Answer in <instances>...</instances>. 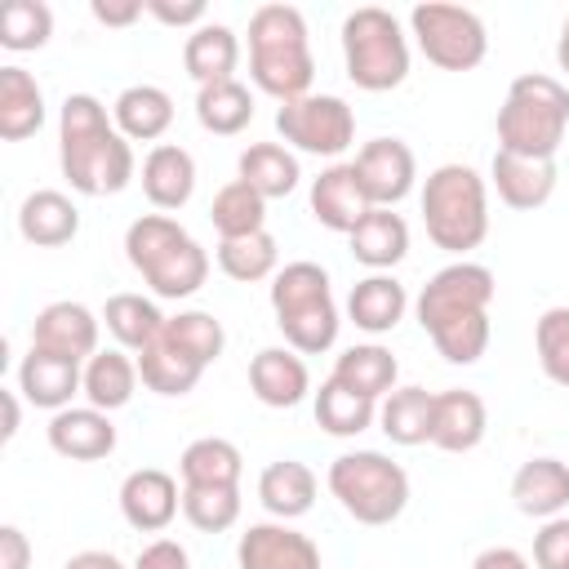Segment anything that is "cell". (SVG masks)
I'll use <instances>...</instances> for the list:
<instances>
[{"label":"cell","instance_id":"6da1fadb","mask_svg":"<svg viewBox=\"0 0 569 569\" xmlns=\"http://www.w3.org/2000/svg\"><path fill=\"white\" fill-rule=\"evenodd\" d=\"M489 302H493V271L480 262H449L440 267L413 311L422 333L436 342V351L449 365H476L489 347Z\"/></svg>","mask_w":569,"mask_h":569},{"label":"cell","instance_id":"7a4b0ae2","mask_svg":"<svg viewBox=\"0 0 569 569\" xmlns=\"http://www.w3.org/2000/svg\"><path fill=\"white\" fill-rule=\"evenodd\" d=\"M62 178L80 196H116L133 178V147L93 93H67L58 111Z\"/></svg>","mask_w":569,"mask_h":569},{"label":"cell","instance_id":"3957f363","mask_svg":"<svg viewBox=\"0 0 569 569\" xmlns=\"http://www.w3.org/2000/svg\"><path fill=\"white\" fill-rule=\"evenodd\" d=\"M249 76L276 102L307 98L316 58L307 40V18L293 4H258L249 18Z\"/></svg>","mask_w":569,"mask_h":569},{"label":"cell","instance_id":"277c9868","mask_svg":"<svg viewBox=\"0 0 569 569\" xmlns=\"http://www.w3.org/2000/svg\"><path fill=\"white\" fill-rule=\"evenodd\" d=\"M129 267L151 284L156 298H191L209 280V253L169 213H142L124 231Z\"/></svg>","mask_w":569,"mask_h":569},{"label":"cell","instance_id":"5b68a950","mask_svg":"<svg viewBox=\"0 0 569 569\" xmlns=\"http://www.w3.org/2000/svg\"><path fill=\"white\" fill-rule=\"evenodd\" d=\"M565 129H569V89L542 71L516 76L507 102L498 107V151L556 160Z\"/></svg>","mask_w":569,"mask_h":569},{"label":"cell","instance_id":"8992f818","mask_svg":"<svg viewBox=\"0 0 569 569\" xmlns=\"http://www.w3.org/2000/svg\"><path fill=\"white\" fill-rule=\"evenodd\" d=\"M271 311L284 342L298 356H320L338 342V307L329 289V271L320 262H284L271 276Z\"/></svg>","mask_w":569,"mask_h":569},{"label":"cell","instance_id":"52a82bcc","mask_svg":"<svg viewBox=\"0 0 569 569\" xmlns=\"http://www.w3.org/2000/svg\"><path fill=\"white\" fill-rule=\"evenodd\" d=\"M422 222L436 249L471 253L489 236V196L485 178L471 164H440L422 182Z\"/></svg>","mask_w":569,"mask_h":569},{"label":"cell","instance_id":"ba28073f","mask_svg":"<svg viewBox=\"0 0 569 569\" xmlns=\"http://www.w3.org/2000/svg\"><path fill=\"white\" fill-rule=\"evenodd\" d=\"M329 493L360 525H391L409 507V476L378 449L338 453L329 462Z\"/></svg>","mask_w":569,"mask_h":569},{"label":"cell","instance_id":"9c48e42d","mask_svg":"<svg viewBox=\"0 0 569 569\" xmlns=\"http://www.w3.org/2000/svg\"><path fill=\"white\" fill-rule=\"evenodd\" d=\"M342 62L356 89L365 93H387L396 84H405L409 76V40L396 22V13L365 4L351 9L342 22Z\"/></svg>","mask_w":569,"mask_h":569},{"label":"cell","instance_id":"30bf717a","mask_svg":"<svg viewBox=\"0 0 569 569\" xmlns=\"http://www.w3.org/2000/svg\"><path fill=\"white\" fill-rule=\"evenodd\" d=\"M409 31H413L422 58L431 67H440V71H471L489 53L485 22L471 9H462V4H436V0L413 4Z\"/></svg>","mask_w":569,"mask_h":569},{"label":"cell","instance_id":"8fae6325","mask_svg":"<svg viewBox=\"0 0 569 569\" xmlns=\"http://www.w3.org/2000/svg\"><path fill=\"white\" fill-rule=\"evenodd\" d=\"M276 129L289 147L307 156H342L356 142V111L338 93H307V98L280 102Z\"/></svg>","mask_w":569,"mask_h":569},{"label":"cell","instance_id":"7c38bea8","mask_svg":"<svg viewBox=\"0 0 569 569\" xmlns=\"http://www.w3.org/2000/svg\"><path fill=\"white\" fill-rule=\"evenodd\" d=\"M351 169H356L360 191L369 196L373 209H396L413 191V178H418V160H413L409 142H400V138H373V142H365L356 151Z\"/></svg>","mask_w":569,"mask_h":569},{"label":"cell","instance_id":"4fadbf2b","mask_svg":"<svg viewBox=\"0 0 569 569\" xmlns=\"http://www.w3.org/2000/svg\"><path fill=\"white\" fill-rule=\"evenodd\" d=\"M31 347L84 365L89 356H98V316L71 298L49 302L31 325Z\"/></svg>","mask_w":569,"mask_h":569},{"label":"cell","instance_id":"5bb4252c","mask_svg":"<svg viewBox=\"0 0 569 569\" xmlns=\"http://www.w3.org/2000/svg\"><path fill=\"white\" fill-rule=\"evenodd\" d=\"M240 569H320V547L284 520H262L240 533Z\"/></svg>","mask_w":569,"mask_h":569},{"label":"cell","instance_id":"9a60e30c","mask_svg":"<svg viewBox=\"0 0 569 569\" xmlns=\"http://www.w3.org/2000/svg\"><path fill=\"white\" fill-rule=\"evenodd\" d=\"M178 507H182V489H178V480H173L169 471H160V467H138V471H129L124 485H120V511H124V520H129L133 529H142V533L169 529V520L178 516Z\"/></svg>","mask_w":569,"mask_h":569},{"label":"cell","instance_id":"2e32d148","mask_svg":"<svg viewBox=\"0 0 569 569\" xmlns=\"http://www.w3.org/2000/svg\"><path fill=\"white\" fill-rule=\"evenodd\" d=\"M249 391L267 405V409H293L307 391H311V373L307 360L293 347H262L249 360Z\"/></svg>","mask_w":569,"mask_h":569},{"label":"cell","instance_id":"e0dca14e","mask_svg":"<svg viewBox=\"0 0 569 569\" xmlns=\"http://www.w3.org/2000/svg\"><path fill=\"white\" fill-rule=\"evenodd\" d=\"M49 449L71 458V462H98L116 449V427H111V413L84 405V409H58L49 418Z\"/></svg>","mask_w":569,"mask_h":569},{"label":"cell","instance_id":"ac0fdd59","mask_svg":"<svg viewBox=\"0 0 569 569\" xmlns=\"http://www.w3.org/2000/svg\"><path fill=\"white\" fill-rule=\"evenodd\" d=\"M485 427H489V413H485V400L476 391H467V387L436 391V413H431V445L436 449L471 453L485 440Z\"/></svg>","mask_w":569,"mask_h":569},{"label":"cell","instance_id":"d6986e66","mask_svg":"<svg viewBox=\"0 0 569 569\" xmlns=\"http://www.w3.org/2000/svg\"><path fill=\"white\" fill-rule=\"evenodd\" d=\"M18 391L36 405V409H71V396L84 391V369L76 360L49 356V351H27L18 365Z\"/></svg>","mask_w":569,"mask_h":569},{"label":"cell","instance_id":"ffe728a7","mask_svg":"<svg viewBox=\"0 0 569 569\" xmlns=\"http://www.w3.org/2000/svg\"><path fill=\"white\" fill-rule=\"evenodd\" d=\"M489 178L498 187V200L507 209H538L551 200L556 191V160H533V156H511V151H493Z\"/></svg>","mask_w":569,"mask_h":569},{"label":"cell","instance_id":"44dd1931","mask_svg":"<svg viewBox=\"0 0 569 569\" xmlns=\"http://www.w3.org/2000/svg\"><path fill=\"white\" fill-rule=\"evenodd\" d=\"M369 209H373V204H369V196L360 191V178H356L351 164H329V169L311 182V213H316V222L329 227V231L351 236L356 222H360Z\"/></svg>","mask_w":569,"mask_h":569},{"label":"cell","instance_id":"7402d4cb","mask_svg":"<svg viewBox=\"0 0 569 569\" xmlns=\"http://www.w3.org/2000/svg\"><path fill=\"white\" fill-rule=\"evenodd\" d=\"M511 498L520 516L551 520L569 507V462L560 458H529L511 476Z\"/></svg>","mask_w":569,"mask_h":569},{"label":"cell","instance_id":"603a6c76","mask_svg":"<svg viewBox=\"0 0 569 569\" xmlns=\"http://www.w3.org/2000/svg\"><path fill=\"white\" fill-rule=\"evenodd\" d=\"M196 191V160L178 142H156L142 160V196L156 209H182Z\"/></svg>","mask_w":569,"mask_h":569},{"label":"cell","instance_id":"cb8c5ba5","mask_svg":"<svg viewBox=\"0 0 569 569\" xmlns=\"http://www.w3.org/2000/svg\"><path fill=\"white\" fill-rule=\"evenodd\" d=\"M236 62H240V40H236V31L227 22H204L182 44V67L200 89L236 80Z\"/></svg>","mask_w":569,"mask_h":569},{"label":"cell","instance_id":"d4e9b609","mask_svg":"<svg viewBox=\"0 0 569 569\" xmlns=\"http://www.w3.org/2000/svg\"><path fill=\"white\" fill-rule=\"evenodd\" d=\"M18 231L27 244H40V249H58L67 240H76L80 231V209L71 204V196L44 187V191H31L18 209Z\"/></svg>","mask_w":569,"mask_h":569},{"label":"cell","instance_id":"484cf974","mask_svg":"<svg viewBox=\"0 0 569 569\" xmlns=\"http://www.w3.org/2000/svg\"><path fill=\"white\" fill-rule=\"evenodd\" d=\"M405 307H409V293L396 276L387 271H373L365 280L351 284L347 293V316L356 320V329L365 333H391L400 320H405Z\"/></svg>","mask_w":569,"mask_h":569},{"label":"cell","instance_id":"4316f807","mask_svg":"<svg viewBox=\"0 0 569 569\" xmlns=\"http://www.w3.org/2000/svg\"><path fill=\"white\" fill-rule=\"evenodd\" d=\"M351 244V258L373 267V271H391L405 253H409V222L396 213V209H369L356 231L347 236Z\"/></svg>","mask_w":569,"mask_h":569},{"label":"cell","instance_id":"83f0119b","mask_svg":"<svg viewBox=\"0 0 569 569\" xmlns=\"http://www.w3.org/2000/svg\"><path fill=\"white\" fill-rule=\"evenodd\" d=\"M111 120L129 142H156L173 124V98L160 84H129L120 89Z\"/></svg>","mask_w":569,"mask_h":569},{"label":"cell","instance_id":"f1b7e54d","mask_svg":"<svg viewBox=\"0 0 569 569\" xmlns=\"http://www.w3.org/2000/svg\"><path fill=\"white\" fill-rule=\"evenodd\" d=\"M44 124V93L31 71L22 67H0V138L22 142L40 133Z\"/></svg>","mask_w":569,"mask_h":569},{"label":"cell","instance_id":"f546056e","mask_svg":"<svg viewBox=\"0 0 569 569\" xmlns=\"http://www.w3.org/2000/svg\"><path fill=\"white\" fill-rule=\"evenodd\" d=\"M258 498L276 520H298L316 502V471L307 462L280 458L258 476Z\"/></svg>","mask_w":569,"mask_h":569},{"label":"cell","instance_id":"4dcf8cb0","mask_svg":"<svg viewBox=\"0 0 569 569\" xmlns=\"http://www.w3.org/2000/svg\"><path fill=\"white\" fill-rule=\"evenodd\" d=\"M236 178L249 182L262 200H280V196H289L298 187L302 169H298V156L289 147H280V142H253V147L240 151Z\"/></svg>","mask_w":569,"mask_h":569},{"label":"cell","instance_id":"1f68e13d","mask_svg":"<svg viewBox=\"0 0 569 569\" xmlns=\"http://www.w3.org/2000/svg\"><path fill=\"white\" fill-rule=\"evenodd\" d=\"M102 325L124 351H147L164 333L169 316H160V307L142 293H111L102 307Z\"/></svg>","mask_w":569,"mask_h":569},{"label":"cell","instance_id":"d6a6232c","mask_svg":"<svg viewBox=\"0 0 569 569\" xmlns=\"http://www.w3.org/2000/svg\"><path fill=\"white\" fill-rule=\"evenodd\" d=\"M431 413H436V391L427 387H396L378 405V427L391 445H427L431 440Z\"/></svg>","mask_w":569,"mask_h":569},{"label":"cell","instance_id":"836d02e7","mask_svg":"<svg viewBox=\"0 0 569 569\" xmlns=\"http://www.w3.org/2000/svg\"><path fill=\"white\" fill-rule=\"evenodd\" d=\"M329 378H338L342 387H351V391L378 400V396H391V391H396L400 365H396V356H391L387 347L360 342V347H347V351L338 356V365H333Z\"/></svg>","mask_w":569,"mask_h":569},{"label":"cell","instance_id":"e575fe53","mask_svg":"<svg viewBox=\"0 0 569 569\" xmlns=\"http://www.w3.org/2000/svg\"><path fill=\"white\" fill-rule=\"evenodd\" d=\"M200 373H204V365L191 360L187 351H178L164 333H160L147 351H138V378H142V387H151L156 396H187V391H196Z\"/></svg>","mask_w":569,"mask_h":569},{"label":"cell","instance_id":"d590c367","mask_svg":"<svg viewBox=\"0 0 569 569\" xmlns=\"http://www.w3.org/2000/svg\"><path fill=\"white\" fill-rule=\"evenodd\" d=\"M138 391V360H129L124 351H98L84 360V400L102 413L124 409Z\"/></svg>","mask_w":569,"mask_h":569},{"label":"cell","instance_id":"8d00e7d4","mask_svg":"<svg viewBox=\"0 0 569 569\" xmlns=\"http://www.w3.org/2000/svg\"><path fill=\"white\" fill-rule=\"evenodd\" d=\"M240 471H244V458L222 436H200L178 458L182 485H240Z\"/></svg>","mask_w":569,"mask_h":569},{"label":"cell","instance_id":"74e56055","mask_svg":"<svg viewBox=\"0 0 569 569\" xmlns=\"http://www.w3.org/2000/svg\"><path fill=\"white\" fill-rule=\"evenodd\" d=\"M378 418V400L342 387L338 378H325L320 391H316V422L329 431V436H360L369 431Z\"/></svg>","mask_w":569,"mask_h":569},{"label":"cell","instance_id":"f35d334b","mask_svg":"<svg viewBox=\"0 0 569 569\" xmlns=\"http://www.w3.org/2000/svg\"><path fill=\"white\" fill-rule=\"evenodd\" d=\"M196 120H200V129H209L218 138H231V133L249 129V120H253V93L240 80L204 84L196 93Z\"/></svg>","mask_w":569,"mask_h":569},{"label":"cell","instance_id":"ab89813d","mask_svg":"<svg viewBox=\"0 0 569 569\" xmlns=\"http://www.w3.org/2000/svg\"><path fill=\"white\" fill-rule=\"evenodd\" d=\"M209 218H213V231L218 240H236V236H253V231H267V200L249 187V182H227L218 187L213 204H209Z\"/></svg>","mask_w":569,"mask_h":569},{"label":"cell","instance_id":"60d3db41","mask_svg":"<svg viewBox=\"0 0 569 569\" xmlns=\"http://www.w3.org/2000/svg\"><path fill=\"white\" fill-rule=\"evenodd\" d=\"M276 262H280V244H276L271 231L218 240V267H222V276H231L240 284H253V280L276 276Z\"/></svg>","mask_w":569,"mask_h":569},{"label":"cell","instance_id":"b9f144b4","mask_svg":"<svg viewBox=\"0 0 569 569\" xmlns=\"http://www.w3.org/2000/svg\"><path fill=\"white\" fill-rule=\"evenodd\" d=\"M182 516L200 533H222L240 520V485H182Z\"/></svg>","mask_w":569,"mask_h":569},{"label":"cell","instance_id":"7bdbcfd3","mask_svg":"<svg viewBox=\"0 0 569 569\" xmlns=\"http://www.w3.org/2000/svg\"><path fill=\"white\" fill-rule=\"evenodd\" d=\"M53 36V9L44 0H9L0 9V44L13 53L44 49Z\"/></svg>","mask_w":569,"mask_h":569},{"label":"cell","instance_id":"ee69618b","mask_svg":"<svg viewBox=\"0 0 569 569\" xmlns=\"http://www.w3.org/2000/svg\"><path fill=\"white\" fill-rule=\"evenodd\" d=\"M164 338H169L178 351H187L191 360H200L204 369H209V365L222 356V347H227L222 320L209 316V311H178V316H169Z\"/></svg>","mask_w":569,"mask_h":569},{"label":"cell","instance_id":"f6af8a7d","mask_svg":"<svg viewBox=\"0 0 569 569\" xmlns=\"http://www.w3.org/2000/svg\"><path fill=\"white\" fill-rule=\"evenodd\" d=\"M538 365L556 387H569V307H547L533 325Z\"/></svg>","mask_w":569,"mask_h":569},{"label":"cell","instance_id":"bcb514c9","mask_svg":"<svg viewBox=\"0 0 569 569\" xmlns=\"http://www.w3.org/2000/svg\"><path fill=\"white\" fill-rule=\"evenodd\" d=\"M533 565L538 569H569V516L542 520L533 533Z\"/></svg>","mask_w":569,"mask_h":569},{"label":"cell","instance_id":"7dc6e473","mask_svg":"<svg viewBox=\"0 0 569 569\" xmlns=\"http://www.w3.org/2000/svg\"><path fill=\"white\" fill-rule=\"evenodd\" d=\"M133 569H191V560H187V547H182V542L156 538V542H147V547L138 551Z\"/></svg>","mask_w":569,"mask_h":569},{"label":"cell","instance_id":"c3c4849f","mask_svg":"<svg viewBox=\"0 0 569 569\" xmlns=\"http://www.w3.org/2000/svg\"><path fill=\"white\" fill-rule=\"evenodd\" d=\"M147 13L164 27H204V0H147Z\"/></svg>","mask_w":569,"mask_h":569},{"label":"cell","instance_id":"681fc988","mask_svg":"<svg viewBox=\"0 0 569 569\" xmlns=\"http://www.w3.org/2000/svg\"><path fill=\"white\" fill-rule=\"evenodd\" d=\"M89 9L102 27H133L147 13V0H89Z\"/></svg>","mask_w":569,"mask_h":569},{"label":"cell","instance_id":"f907efd6","mask_svg":"<svg viewBox=\"0 0 569 569\" xmlns=\"http://www.w3.org/2000/svg\"><path fill=\"white\" fill-rule=\"evenodd\" d=\"M0 569H31V538L18 525H0Z\"/></svg>","mask_w":569,"mask_h":569},{"label":"cell","instance_id":"816d5d0a","mask_svg":"<svg viewBox=\"0 0 569 569\" xmlns=\"http://www.w3.org/2000/svg\"><path fill=\"white\" fill-rule=\"evenodd\" d=\"M471 569H529V560H525L516 547H485V551L471 560Z\"/></svg>","mask_w":569,"mask_h":569},{"label":"cell","instance_id":"f5cc1de1","mask_svg":"<svg viewBox=\"0 0 569 569\" xmlns=\"http://www.w3.org/2000/svg\"><path fill=\"white\" fill-rule=\"evenodd\" d=\"M62 569H124V565H120L111 551H76Z\"/></svg>","mask_w":569,"mask_h":569},{"label":"cell","instance_id":"db71d44e","mask_svg":"<svg viewBox=\"0 0 569 569\" xmlns=\"http://www.w3.org/2000/svg\"><path fill=\"white\" fill-rule=\"evenodd\" d=\"M18 418H22L18 396H13V391H4V440H13V436H18Z\"/></svg>","mask_w":569,"mask_h":569},{"label":"cell","instance_id":"11a10c76","mask_svg":"<svg viewBox=\"0 0 569 569\" xmlns=\"http://www.w3.org/2000/svg\"><path fill=\"white\" fill-rule=\"evenodd\" d=\"M556 62L569 71V13H565V27H560V40H556Z\"/></svg>","mask_w":569,"mask_h":569}]
</instances>
